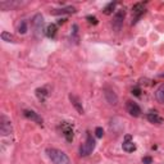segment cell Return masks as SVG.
Instances as JSON below:
<instances>
[{
  "label": "cell",
  "instance_id": "cell-20",
  "mask_svg": "<svg viewBox=\"0 0 164 164\" xmlns=\"http://www.w3.org/2000/svg\"><path fill=\"white\" fill-rule=\"evenodd\" d=\"M114 7H116V3H114V2H113V3H109L107 7L104 8V13H105V14H110V13L113 12Z\"/></svg>",
  "mask_w": 164,
  "mask_h": 164
},
{
  "label": "cell",
  "instance_id": "cell-12",
  "mask_svg": "<svg viewBox=\"0 0 164 164\" xmlns=\"http://www.w3.org/2000/svg\"><path fill=\"white\" fill-rule=\"evenodd\" d=\"M63 132H64L65 139H67L68 141H72V139H73V130H72V127H71L69 124L63 123Z\"/></svg>",
  "mask_w": 164,
  "mask_h": 164
},
{
  "label": "cell",
  "instance_id": "cell-26",
  "mask_svg": "<svg viewBox=\"0 0 164 164\" xmlns=\"http://www.w3.org/2000/svg\"><path fill=\"white\" fill-rule=\"evenodd\" d=\"M160 77H164V73H162V74H160Z\"/></svg>",
  "mask_w": 164,
  "mask_h": 164
},
{
  "label": "cell",
  "instance_id": "cell-25",
  "mask_svg": "<svg viewBox=\"0 0 164 164\" xmlns=\"http://www.w3.org/2000/svg\"><path fill=\"white\" fill-rule=\"evenodd\" d=\"M132 94H135L136 96H139V95H140V90H139V89H135V90H132Z\"/></svg>",
  "mask_w": 164,
  "mask_h": 164
},
{
  "label": "cell",
  "instance_id": "cell-4",
  "mask_svg": "<svg viewBox=\"0 0 164 164\" xmlns=\"http://www.w3.org/2000/svg\"><path fill=\"white\" fill-rule=\"evenodd\" d=\"M126 17V12L123 9H119L117 10V13L114 14V18H113V28L116 31H121L122 26H123V21Z\"/></svg>",
  "mask_w": 164,
  "mask_h": 164
},
{
  "label": "cell",
  "instance_id": "cell-23",
  "mask_svg": "<svg viewBox=\"0 0 164 164\" xmlns=\"http://www.w3.org/2000/svg\"><path fill=\"white\" fill-rule=\"evenodd\" d=\"M151 162H153V159L150 156H145V158H143V163L144 164H151Z\"/></svg>",
  "mask_w": 164,
  "mask_h": 164
},
{
  "label": "cell",
  "instance_id": "cell-19",
  "mask_svg": "<svg viewBox=\"0 0 164 164\" xmlns=\"http://www.w3.org/2000/svg\"><path fill=\"white\" fill-rule=\"evenodd\" d=\"M156 97H158V100H159L160 103H164V85L160 87L159 90H158V92H156Z\"/></svg>",
  "mask_w": 164,
  "mask_h": 164
},
{
  "label": "cell",
  "instance_id": "cell-22",
  "mask_svg": "<svg viewBox=\"0 0 164 164\" xmlns=\"http://www.w3.org/2000/svg\"><path fill=\"white\" fill-rule=\"evenodd\" d=\"M95 135H96V137H103V135H104V131L101 127H96L95 130Z\"/></svg>",
  "mask_w": 164,
  "mask_h": 164
},
{
  "label": "cell",
  "instance_id": "cell-13",
  "mask_svg": "<svg viewBox=\"0 0 164 164\" xmlns=\"http://www.w3.org/2000/svg\"><path fill=\"white\" fill-rule=\"evenodd\" d=\"M147 121L151 123H155V124H160L163 122V119L158 116L156 113H149L147 114Z\"/></svg>",
  "mask_w": 164,
  "mask_h": 164
},
{
  "label": "cell",
  "instance_id": "cell-9",
  "mask_svg": "<svg viewBox=\"0 0 164 164\" xmlns=\"http://www.w3.org/2000/svg\"><path fill=\"white\" fill-rule=\"evenodd\" d=\"M144 12H145V7H144L143 3H137V4L133 5V7H132V13L135 14V17H136V19H135L133 23H136V21L140 18V15L143 14ZM133 23H132V25H133Z\"/></svg>",
  "mask_w": 164,
  "mask_h": 164
},
{
  "label": "cell",
  "instance_id": "cell-15",
  "mask_svg": "<svg viewBox=\"0 0 164 164\" xmlns=\"http://www.w3.org/2000/svg\"><path fill=\"white\" fill-rule=\"evenodd\" d=\"M57 34V26L55 25H49L45 30V35L48 37H54Z\"/></svg>",
  "mask_w": 164,
  "mask_h": 164
},
{
  "label": "cell",
  "instance_id": "cell-7",
  "mask_svg": "<svg viewBox=\"0 0 164 164\" xmlns=\"http://www.w3.org/2000/svg\"><path fill=\"white\" fill-rule=\"evenodd\" d=\"M127 110H128V113L132 117H139L141 114L140 107L136 103H133V101H127Z\"/></svg>",
  "mask_w": 164,
  "mask_h": 164
},
{
  "label": "cell",
  "instance_id": "cell-8",
  "mask_svg": "<svg viewBox=\"0 0 164 164\" xmlns=\"http://www.w3.org/2000/svg\"><path fill=\"white\" fill-rule=\"evenodd\" d=\"M69 100H71V103L73 104V107L76 108V110H77L80 114H84V113H85L84 107H82V103H81V100L78 99L77 96L73 95V94H71V95H69Z\"/></svg>",
  "mask_w": 164,
  "mask_h": 164
},
{
  "label": "cell",
  "instance_id": "cell-24",
  "mask_svg": "<svg viewBox=\"0 0 164 164\" xmlns=\"http://www.w3.org/2000/svg\"><path fill=\"white\" fill-rule=\"evenodd\" d=\"M87 19H90V22H91V23H94V25H96V23H97V21H96V18H95V17H87Z\"/></svg>",
  "mask_w": 164,
  "mask_h": 164
},
{
  "label": "cell",
  "instance_id": "cell-21",
  "mask_svg": "<svg viewBox=\"0 0 164 164\" xmlns=\"http://www.w3.org/2000/svg\"><path fill=\"white\" fill-rule=\"evenodd\" d=\"M36 94H37V96H39L40 99L44 100V97L48 95V92L45 91V89H37V90H36Z\"/></svg>",
  "mask_w": 164,
  "mask_h": 164
},
{
  "label": "cell",
  "instance_id": "cell-17",
  "mask_svg": "<svg viewBox=\"0 0 164 164\" xmlns=\"http://www.w3.org/2000/svg\"><path fill=\"white\" fill-rule=\"evenodd\" d=\"M2 40L3 41H7V42H14V36L10 35L9 32L4 31V32H2Z\"/></svg>",
  "mask_w": 164,
  "mask_h": 164
},
{
  "label": "cell",
  "instance_id": "cell-6",
  "mask_svg": "<svg viewBox=\"0 0 164 164\" xmlns=\"http://www.w3.org/2000/svg\"><path fill=\"white\" fill-rule=\"evenodd\" d=\"M104 96H105L107 101L110 104V105H117V104H118L117 94L112 89H109V87H104Z\"/></svg>",
  "mask_w": 164,
  "mask_h": 164
},
{
  "label": "cell",
  "instance_id": "cell-1",
  "mask_svg": "<svg viewBox=\"0 0 164 164\" xmlns=\"http://www.w3.org/2000/svg\"><path fill=\"white\" fill-rule=\"evenodd\" d=\"M46 154L51 159V162L54 164H71L69 158L62 150H58V149H46Z\"/></svg>",
  "mask_w": 164,
  "mask_h": 164
},
{
  "label": "cell",
  "instance_id": "cell-5",
  "mask_svg": "<svg viewBox=\"0 0 164 164\" xmlns=\"http://www.w3.org/2000/svg\"><path fill=\"white\" fill-rule=\"evenodd\" d=\"M12 122H10V119L7 118L5 116H2L0 117V132L2 135L7 136V135H10L12 133Z\"/></svg>",
  "mask_w": 164,
  "mask_h": 164
},
{
  "label": "cell",
  "instance_id": "cell-18",
  "mask_svg": "<svg viewBox=\"0 0 164 164\" xmlns=\"http://www.w3.org/2000/svg\"><path fill=\"white\" fill-rule=\"evenodd\" d=\"M18 32L22 35H25L26 32H27V23H26V21H21V23L18 26Z\"/></svg>",
  "mask_w": 164,
  "mask_h": 164
},
{
  "label": "cell",
  "instance_id": "cell-3",
  "mask_svg": "<svg viewBox=\"0 0 164 164\" xmlns=\"http://www.w3.org/2000/svg\"><path fill=\"white\" fill-rule=\"evenodd\" d=\"M32 27H34V34L36 37H40L44 32V17L41 14H36L32 18Z\"/></svg>",
  "mask_w": 164,
  "mask_h": 164
},
{
  "label": "cell",
  "instance_id": "cell-10",
  "mask_svg": "<svg viewBox=\"0 0 164 164\" xmlns=\"http://www.w3.org/2000/svg\"><path fill=\"white\" fill-rule=\"evenodd\" d=\"M23 114H25L26 118H28V119H31V121H34L35 123H39V124L42 123V118L37 113H35V112H32V110H25Z\"/></svg>",
  "mask_w": 164,
  "mask_h": 164
},
{
  "label": "cell",
  "instance_id": "cell-2",
  "mask_svg": "<svg viewBox=\"0 0 164 164\" xmlns=\"http://www.w3.org/2000/svg\"><path fill=\"white\" fill-rule=\"evenodd\" d=\"M94 149H95V140L92 139V136L89 133L87 135V139H86V143L82 145L80 149V154H81V156H87L94 151Z\"/></svg>",
  "mask_w": 164,
  "mask_h": 164
},
{
  "label": "cell",
  "instance_id": "cell-16",
  "mask_svg": "<svg viewBox=\"0 0 164 164\" xmlns=\"http://www.w3.org/2000/svg\"><path fill=\"white\" fill-rule=\"evenodd\" d=\"M123 150L127 151V153H132L136 150V145L133 143H131V141H126V143H123Z\"/></svg>",
  "mask_w": 164,
  "mask_h": 164
},
{
  "label": "cell",
  "instance_id": "cell-14",
  "mask_svg": "<svg viewBox=\"0 0 164 164\" xmlns=\"http://www.w3.org/2000/svg\"><path fill=\"white\" fill-rule=\"evenodd\" d=\"M19 3H14V2H0V8L3 10H9L14 7H17Z\"/></svg>",
  "mask_w": 164,
  "mask_h": 164
},
{
  "label": "cell",
  "instance_id": "cell-11",
  "mask_svg": "<svg viewBox=\"0 0 164 164\" xmlns=\"http://www.w3.org/2000/svg\"><path fill=\"white\" fill-rule=\"evenodd\" d=\"M74 12H76V9L73 7H65V8L51 10V14L53 15H61V14H71V13H74Z\"/></svg>",
  "mask_w": 164,
  "mask_h": 164
}]
</instances>
